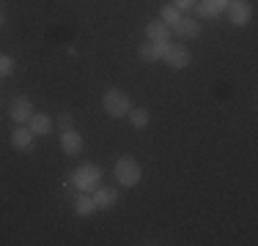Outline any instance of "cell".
Returning <instances> with one entry per match:
<instances>
[{"label": "cell", "mask_w": 258, "mask_h": 246, "mask_svg": "<svg viewBox=\"0 0 258 246\" xmlns=\"http://www.w3.org/2000/svg\"><path fill=\"white\" fill-rule=\"evenodd\" d=\"M113 175H115V181L121 183V186H138L140 183V178H143V170H140V164L135 162L132 156H121L118 162H115V167H113Z\"/></svg>", "instance_id": "1"}, {"label": "cell", "mask_w": 258, "mask_h": 246, "mask_svg": "<svg viewBox=\"0 0 258 246\" xmlns=\"http://www.w3.org/2000/svg\"><path fill=\"white\" fill-rule=\"evenodd\" d=\"M102 107H104V112H107L110 118H124L129 109H132V98H129L124 90L110 88L102 98Z\"/></svg>", "instance_id": "2"}, {"label": "cell", "mask_w": 258, "mask_h": 246, "mask_svg": "<svg viewBox=\"0 0 258 246\" xmlns=\"http://www.w3.org/2000/svg\"><path fill=\"white\" fill-rule=\"evenodd\" d=\"M72 178H75L80 192H94L102 183V167L99 164H80V167L72 172Z\"/></svg>", "instance_id": "3"}, {"label": "cell", "mask_w": 258, "mask_h": 246, "mask_svg": "<svg viewBox=\"0 0 258 246\" xmlns=\"http://www.w3.org/2000/svg\"><path fill=\"white\" fill-rule=\"evenodd\" d=\"M225 14H228L231 25L244 28V25L253 20V3H250V0H231V3L225 6Z\"/></svg>", "instance_id": "4"}, {"label": "cell", "mask_w": 258, "mask_h": 246, "mask_svg": "<svg viewBox=\"0 0 258 246\" xmlns=\"http://www.w3.org/2000/svg\"><path fill=\"white\" fill-rule=\"evenodd\" d=\"M9 115L14 123H28L30 115H33V101L28 96H14L9 104Z\"/></svg>", "instance_id": "5"}, {"label": "cell", "mask_w": 258, "mask_h": 246, "mask_svg": "<svg viewBox=\"0 0 258 246\" xmlns=\"http://www.w3.org/2000/svg\"><path fill=\"white\" fill-rule=\"evenodd\" d=\"M33 143H36V134L30 132L25 123H20V126L11 132V148H14V151L28 153V151H33Z\"/></svg>", "instance_id": "6"}, {"label": "cell", "mask_w": 258, "mask_h": 246, "mask_svg": "<svg viewBox=\"0 0 258 246\" xmlns=\"http://www.w3.org/2000/svg\"><path fill=\"white\" fill-rule=\"evenodd\" d=\"M162 60H165L168 66H173V69H187L189 60H192V52H189L184 44H170Z\"/></svg>", "instance_id": "7"}, {"label": "cell", "mask_w": 258, "mask_h": 246, "mask_svg": "<svg viewBox=\"0 0 258 246\" xmlns=\"http://www.w3.org/2000/svg\"><path fill=\"white\" fill-rule=\"evenodd\" d=\"M168 47H170V41H146V44H140L138 55H140V60H146V63H157V60L165 58Z\"/></svg>", "instance_id": "8"}, {"label": "cell", "mask_w": 258, "mask_h": 246, "mask_svg": "<svg viewBox=\"0 0 258 246\" xmlns=\"http://www.w3.org/2000/svg\"><path fill=\"white\" fill-rule=\"evenodd\" d=\"M91 197H94V205H96V211H107V208H113L115 202H118V192L115 189H110V186H96L94 192H91Z\"/></svg>", "instance_id": "9"}, {"label": "cell", "mask_w": 258, "mask_h": 246, "mask_svg": "<svg viewBox=\"0 0 258 246\" xmlns=\"http://www.w3.org/2000/svg\"><path fill=\"white\" fill-rule=\"evenodd\" d=\"M83 137H80L77 129H66L63 134H60V148H63L66 156H80L83 153Z\"/></svg>", "instance_id": "10"}, {"label": "cell", "mask_w": 258, "mask_h": 246, "mask_svg": "<svg viewBox=\"0 0 258 246\" xmlns=\"http://www.w3.org/2000/svg\"><path fill=\"white\" fill-rule=\"evenodd\" d=\"M69 200H72V211H75L77 216H94L96 213V205H94L91 192H77L75 197H69Z\"/></svg>", "instance_id": "11"}, {"label": "cell", "mask_w": 258, "mask_h": 246, "mask_svg": "<svg viewBox=\"0 0 258 246\" xmlns=\"http://www.w3.org/2000/svg\"><path fill=\"white\" fill-rule=\"evenodd\" d=\"M28 129L36 134V137H47V134L52 132V118L47 112H33L28 120Z\"/></svg>", "instance_id": "12"}, {"label": "cell", "mask_w": 258, "mask_h": 246, "mask_svg": "<svg viewBox=\"0 0 258 246\" xmlns=\"http://www.w3.org/2000/svg\"><path fill=\"white\" fill-rule=\"evenodd\" d=\"M173 30H176L179 39H198V36H201V22L198 20H189V17H181V20L173 25Z\"/></svg>", "instance_id": "13"}, {"label": "cell", "mask_w": 258, "mask_h": 246, "mask_svg": "<svg viewBox=\"0 0 258 246\" xmlns=\"http://www.w3.org/2000/svg\"><path fill=\"white\" fill-rule=\"evenodd\" d=\"M170 33H173V28L165 25L162 20H151L149 25H146V36H149V41H170Z\"/></svg>", "instance_id": "14"}, {"label": "cell", "mask_w": 258, "mask_h": 246, "mask_svg": "<svg viewBox=\"0 0 258 246\" xmlns=\"http://www.w3.org/2000/svg\"><path fill=\"white\" fill-rule=\"evenodd\" d=\"M195 9H198V17H201V20H212V17H220V14H223V9H220L217 0H198V3H195Z\"/></svg>", "instance_id": "15"}, {"label": "cell", "mask_w": 258, "mask_h": 246, "mask_svg": "<svg viewBox=\"0 0 258 246\" xmlns=\"http://www.w3.org/2000/svg\"><path fill=\"white\" fill-rule=\"evenodd\" d=\"M126 118H129V123H132L135 129H146L149 120H151V115H149V109H143V107H132L126 112Z\"/></svg>", "instance_id": "16"}, {"label": "cell", "mask_w": 258, "mask_h": 246, "mask_svg": "<svg viewBox=\"0 0 258 246\" xmlns=\"http://www.w3.org/2000/svg\"><path fill=\"white\" fill-rule=\"evenodd\" d=\"M181 20V11L179 9H176V6L173 3H168V6H162V22L165 25H170V28H173V25L176 22H179Z\"/></svg>", "instance_id": "17"}, {"label": "cell", "mask_w": 258, "mask_h": 246, "mask_svg": "<svg viewBox=\"0 0 258 246\" xmlns=\"http://www.w3.org/2000/svg\"><path fill=\"white\" fill-rule=\"evenodd\" d=\"M11 74H14V58L0 52V77H11Z\"/></svg>", "instance_id": "18"}, {"label": "cell", "mask_w": 258, "mask_h": 246, "mask_svg": "<svg viewBox=\"0 0 258 246\" xmlns=\"http://www.w3.org/2000/svg\"><path fill=\"white\" fill-rule=\"evenodd\" d=\"M63 192H66V197H75L77 192H80V189H77V183H75V178H66V181H63Z\"/></svg>", "instance_id": "19"}, {"label": "cell", "mask_w": 258, "mask_h": 246, "mask_svg": "<svg viewBox=\"0 0 258 246\" xmlns=\"http://www.w3.org/2000/svg\"><path fill=\"white\" fill-rule=\"evenodd\" d=\"M60 129H63V132H66V129H75V115H72V112L60 115Z\"/></svg>", "instance_id": "20"}, {"label": "cell", "mask_w": 258, "mask_h": 246, "mask_svg": "<svg viewBox=\"0 0 258 246\" xmlns=\"http://www.w3.org/2000/svg\"><path fill=\"white\" fill-rule=\"evenodd\" d=\"M195 3H198V0H173V6L179 11H189V9H195Z\"/></svg>", "instance_id": "21"}, {"label": "cell", "mask_w": 258, "mask_h": 246, "mask_svg": "<svg viewBox=\"0 0 258 246\" xmlns=\"http://www.w3.org/2000/svg\"><path fill=\"white\" fill-rule=\"evenodd\" d=\"M217 3H220V9H223V11H225V6H228V3H231V0H217Z\"/></svg>", "instance_id": "22"}, {"label": "cell", "mask_w": 258, "mask_h": 246, "mask_svg": "<svg viewBox=\"0 0 258 246\" xmlns=\"http://www.w3.org/2000/svg\"><path fill=\"white\" fill-rule=\"evenodd\" d=\"M3 25H6V17H3V14H0V28H3Z\"/></svg>", "instance_id": "23"}]
</instances>
